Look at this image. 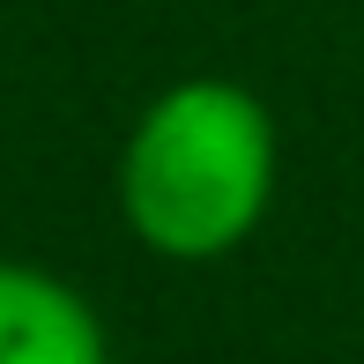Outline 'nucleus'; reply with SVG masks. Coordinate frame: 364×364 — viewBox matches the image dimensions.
<instances>
[{
  "instance_id": "1",
  "label": "nucleus",
  "mask_w": 364,
  "mask_h": 364,
  "mask_svg": "<svg viewBox=\"0 0 364 364\" xmlns=\"http://www.w3.org/2000/svg\"><path fill=\"white\" fill-rule=\"evenodd\" d=\"M275 201V119L223 75L171 82L119 149V208L164 260H223Z\"/></svg>"
},
{
  "instance_id": "2",
  "label": "nucleus",
  "mask_w": 364,
  "mask_h": 364,
  "mask_svg": "<svg viewBox=\"0 0 364 364\" xmlns=\"http://www.w3.org/2000/svg\"><path fill=\"white\" fill-rule=\"evenodd\" d=\"M0 364H112V342L75 283L0 260Z\"/></svg>"
}]
</instances>
